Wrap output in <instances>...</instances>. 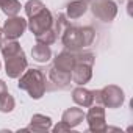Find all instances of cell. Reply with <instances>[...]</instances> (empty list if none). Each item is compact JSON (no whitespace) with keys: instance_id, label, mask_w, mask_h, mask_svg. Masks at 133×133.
<instances>
[{"instance_id":"1","label":"cell","mask_w":133,"mask_h":133,"mask_svg":"<svg viewBox=\"0 0 133 133\" xmlns=\"http://www.w3.org/2000/svg\"><path fill=\"white\" fill-rule=\"evenodd\" d=\"M17 88L27 91L31 99L39 100V99L45 94V91H47L44 72H42L41 69H27V71L19 77Z\"/></svg>"},{"instance_id":"2","label":"cell","mask_w":133,"mask_h":133,"mask_svg":"<svg viewBox=\"0 0 133 133\" xmlns=\"http://www.w3.org/2000/svg\"><path fill=\"white\" fill-rule=\"evenodd\" d=\"M96 61L94 53L91 52H82L77 50V61L72 69V82L77 86H85L86 83H89V80L92 78V64Z\"/></svg>"},{"instance_id":"3","label":"cell","mask_w":133,"mask_h":133,"mask_svg":"<svg viewBox=\"0 0 133 133\" xmlns=\"http://www.w3.org/2000/svg\"><path fill=\"white\" fill-rule=\"evenodd\" d=\"M124 100H125L124 91L116 85H108L99 91H94V102H97L105 108H111V110L119 108L122 107Z\"/></svg>"},{"instance_id":"4","label":"cell","mask_w":133,"mask_h":133,"mask_svg":"<svg viewBox=\"0 0 133 133\" xmlns=\"http://www.w3.org/2000/svg\"><path fill=\"white\" fill-rule=\"evenodd\" d=\"M89 8L92 14L102 22H111L117 14V5L113 0H92Z\"/></svg>"},{"instance_id":"5","label":"cell","mask_w":133,"mask_h":133,"mask_svg":"<svg viewBox=\"0 0 133 133\" xmlns=\"http://www.w3.org/2000/svg\"><path fill=\"white\" fill-rule=\"evenodd\" d=\"M85 119L88 122L89 131L94 133H103L107 131V121H105V108L102 105H91L89 111L85 113Z\"/></svg>"},{"instance_id":"6","label":"cell","mask_w":133,"mask_h":133,"mask_svg":"<svg viewBox=\"0 0 133 133\" xmlns=\"http://www.w3.org/2000/svg\"><path fill=\"white\" fill-rule=\"evenodd\" d=\"M27 68H28V61H27L25 52H21L5 59V72L10 78H19L27 71Z\"/></svg>"},{"instance_id":"7","label":"cell","mask_w":133,"mask_h":133,"mask_svg":"<svg viewBox=\"0 0 133 133\" xmlns=\"http://www.w3.org/2000/svg\"><path fill=\"white\" fill-rule=\"evenodd\" d=\"M52 25H53V16H52V13L47 8H44L36 16L28 17V22H27V27L30 28V31L35 36L42 33V31H45V30H49Z\"/></svg>"},{"instance_id":"8","label":"cell","mask_w":133,"mask_h":133,"mask_svg":"<svg viewBox=\"0 0 133 133\" xmlns=\"http://www.w3.org/2000/svg\"><path fill=\"white\" fill-rule=\"evenodd\" d=\"M27 30V21L21 16H11L3 24V36L6 39H19Z\"/></svg>"},{"instance_id":"9","label":"cell","mask_w":133,"mask_h":133,"mask_svg":"<svg viewBox=\"0 0 133 133\" xmlns=\"http://www.w3.org/2000/svg\"><path fill=\"white\" fill-rule=\"evenodd\" d=\"M61 42L66 47V50H83V44H82V33H80V27H68L63 35H61Z\"/></svg>"},{"instance_id":"10","label":"cell","mask_w":133,"mask_h":133,"mask_svg":"<svg viewBox=\"0 0 133 133\" xmlns=\"http://www.w3.org/2000/svg\"><path fill=\"white\" fill-rule=\"evenodd\" d=\"M75 61H77V52L64 50V52L58 53L53 58V64L52 66H53L55 69H58V71L72 74V69H74V66H75Z\"/></svg>"},{"instance_id":"11","label":"cell","mask_w":133,"mask_h":133,"mask_svg":"<svg viewBox=\"0 0 133 133\" xmlns=\"http://www.w3.org/2000/svg\"><path fill=\"white\" fill-rule=\"evenodd\" d=\"M52 128V119L49 116H44V114H33L31 121H30V125L19 130V131H49Z\"/></svg>"},{"instance_id":"12","label":"cell","mask_w":133,"mask_h":133,"mask_svg":"<svg viewBox=\"0 0 133 133\" xmlns=\"http://www.w3.org/2000/svg\"><path fill=\"white\" fill-rule=\"evenodd\" d=\"M72 100L83 108H89L94 103V91L86 89L85 86H77L72 91Z\"/></svg>"},{"instance_id":"13","label":"cell","mask_w":133,"mask_h":133,"mask_svg":"<svg viewBox=\"0 0 133 133\" xmlns=\"http://www.w3.org/2000/svg\"><path fill=\"white\" fill-rule=\"evenodd\" d=\"M88 0H72L71 3H68L66 6V17L68 19H80L82 16L86 14L88 11Z\"/></svg>"},{"instance_id":"14","label":"cell","mask_w":133,"mask_h":133,"mask_svg":"<svg viewBox=\"0 0 133 133\" xmlns=\"http://www.w3.org/2000/svg\"><path fill=\"white\" fill-rule=\"evenodd\" d=\"M61 121H64L69 127H72V128H74V127L80 125V124L85 121V111H83L82 108H75V107L68 108V110L63 113Z\"/></svg>"},{"instance_id":"15","label":"cell","mask_w":133,"mask_h":133,"mask_svg":"<svg viewBox=\"0 0 133 133\" xmlns=\"http://www.w3.org/2000/svg\"><path fill=\"white\" fill-rule=\"evenodd\" d=\"M49 78L52 80V83H55L56 88H68L69 83L72 82L71 74L63 72V71H58V69L53 68V66L49 69Z\"/></svg>"},{"instance_id":"16","label":"cell","mask_w":133,"mask_h":133,"mask_svg":"<svg viewBox=\"0 0 133 133\" xmlns=\"http://www.w3.org/2000/svg\"><path fill=\"white\" fill-rule=\"evenodd\" d=\"M31 56L36 63H47L50 58H52V50H50V45H45V44H41V42H36L33 47H31Z\"/></svg>"},{"instance_id":"17","label":"cell","mask_w":133,"mask_h":133,"mask_svg":"<svg viewBox=\"0 0 133 133\" xmlns=\"http://www.w3.org/2000/svg\"><path fill=\"white\" fill-rule=\"evenodd\" d=\"M0 52H2L3 58L6 59V58H10V56H14V55H17V53L24 52V50H22L21 44H19L16 39H6V38H5V41H0Z\"/></svg>"},{"instance_id":"18","label":"cell","mask_w":133,"mask_h":133,"mask_svg":"<svg viewBox=\"0 0 133 133\" xmlns=\"http://www.w3.org/2000/svg\"><path fill=\"white\" fill-rule=\"evenodd\" d=\"M21 8H22V5H21L19 0H0V10H2L8 17L17 16Z\"/></svg>"},{"instance_id":"19","label":"cell","mask_w":133,"mask_h":133,"mask_svg":"<svg viewBox=\"0 0 133 133\" xmlns=\"http://www.w3.org/2000/svg\"><path fill=\"white\" fill-rule=\"evenodd\" d=\"M35 38H36V42H41V44H45V45H52L53 42H56L58 35H56V31H55V27L52 25L49 30H45V31L39 33V35H36Z\"/></svg>"},{"instance_id":"20","label":"cell","mask_w":133,"mask_h":133,"mask_svg":"<svg viewBox=\"0 0 133 133\" xmlns=\"http://www.w3.org/2000/svg\"><path fill=\"white\" fill-rule=\"evenodd\" d=\"M16 108V100L14 97L6 91L0 96V111L2 113H11L13 110Z\"/></svg>"},{"instance_id":"21","label":"cell","mask_w":133,"mask_h":133,"mask_svg":"<svg viewBox=\"0 0 133 133\" xmlns=\"http://www.w3.org/2000/svg\"><path fill=\"white\" fill-rule=\"evenodd\" d=\"M44 8H45V5L41 2V0H28V2L25 3V6H24L27 17H33V16H36V14L41 13Z\"/></svg>"},{"instance_id":"22","label":"cell","mask_w":133,"mask_h":133,"mask_svg":"<svg viewBox=\"0 0 133 133\" xmlns=\"http://www.w3.org/2000/svg\"><path fill=\"white\" fill-rule=\"evenodd\" d=\"M80 33H82V44L83 49L92 45L94 39H96V31L92 27H80Z\"/></svg>"},{"instance_id":"23","label":"cell","mask_w":133,"mask_h":133,"mask_svg":"<svg viewBox=\"0 0 133 133\" xmlns=\"http://www.w3.org/2000/svg\"><path fill=\"white\" fill-rule=\"evenodd\" d=\"M69 130H72V127H69L64 121L58 122V124L53 127V131H55V133H59V131H69Z\"/></svg>"},{"instance_id":"24","label":"cell","mask_w":133,"mask_h":133,"mask_svg":"<svg viewBox=\"0 0 133 133\" xmlns=\"http://www.w3.org/2000/svg\"><path fill=\"white\" fill-rule=\"evenodd\" d=\"M8 91V88H6V83L3 82V80H0V96H2L3 92H6Z\"/></svg>"},{"instance_id":"25","label":"cell","mask_w":133,"mask_h":133,"mask_svg":"<svg viewBox=\"0 0 133 133\" xmlns=\"http://www.w3.org/2000/svg\"><path fill=\"white\" fill-rule=\"evenodd\" d=\"M2 36H3V31H2V28H0V41H2Z\"/></svg>"},{"instance_id":"26","label":"cell","mask_w":133,"mask_h":133,"mask_svg":"<svg viewBox=\"0 0 133 133\" xmlns=\"http://www.w3.org/2000/svg\"><path fill=\"white\" fill-rule=\"evenodd\" d=\"M0 69H2V63H0Z\"/></svg>"},{"instance_id":"27","label":"cell","mask_w":133,"mask_h":133,"mask_svg":"<svg viewBox=\"0 0 133 133\" xmlns=\"http://www.w3.org/2000/svg\"><path fill=\"white\" fill-rule=\"evenodd\" d=\"M127 2H131V0H127Z\"/></svg>"}]
</instances>
